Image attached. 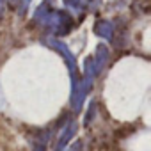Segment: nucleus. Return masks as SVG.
Wrapping results in <instances>:
<instances>
[{"label":"nucleus","instance_id":"f03ea898","mask_svg":"<svg viewBox=\"0 0 151 151\" xmlns=\"http://www.w3.org/2000/svg\"><path fill=\"white\" fill-rule=\"evenodd\" d=\"M75 132H77V123H75V121H69V123L62 128V132H60V135H59V140H57L53 151H64V149H66V144H68L69 139L75 135Z\"/></svg>","mask_w":151,"mask_h":151},{"label":"nucleus","instance_id":"7ed1b4c3","mask_svg":"<svg viewBox=\"0 0 151 151\" xmlns=\"http://www.w3.org/2000/svg\"><path fill=\"white\" fill-rule=\"evenodd\" d=\"M107 59H109V50H107L103 45H100V48H98V52H96V55H94V60H93V71H94V77L101 71V68L105 66Z\"/></svg>","mask_w":151,"mask_h":151},{"label":"nucleus","instance_id":"423d86ee","mask_svg":"<svg viewBox=\"0 0 151 151\" xmlns=\"http://www.w3.org/2000/svg\"><path fill=\"white\" fill-rule=\"evenodd\" d=\"M29 2H30V0H25V6H27V4H29Z\"/></svg>","mask_w":151,"mask_h":151},{"label":"nucleus","instance_id":"20e7f679","mask_svg":"<svg viewBox=\"0 0 151 151\" xmlns=\"http://www.w3.org/2000/svg\"><path fill=\"white\" fill-rule=\"evenodd\" d=\"M96 34L103 36V37H110L112 36V23L109 20H101L96 23Z\"/></svg>","mask_w":151,"mask_h":151},{"label":"nucleus","instance_id":"f257e3e1","mask_svg":"<svg viewBox=\"0 0 151 151\" xmlns=\"http://www.w3.org/2000/svg\"><path fill=\"white\" fill-rule=\"evenodd\" d=\"M36 20H37V23H41L43 27H46L53 34H68L71 30V25H73L68 14L59 13L55 9H50L48 6H41L36 11Z\"/></svg>","mask_w":151,"mask_h":151},{"label":"nucleus","instance_id":"39448f33","mask_svg":"<svg viewBox=\"0 0 151 151\" xmlns=\"http://www.w3.org/2000/svg\"><path fill=\"white\" fill-rule=\"evenodd\" d=\"M71 151H80V147H78V146H75V147H73Z\"/></svg>","mask_w":151,"mask_h":151}]
</instances>
